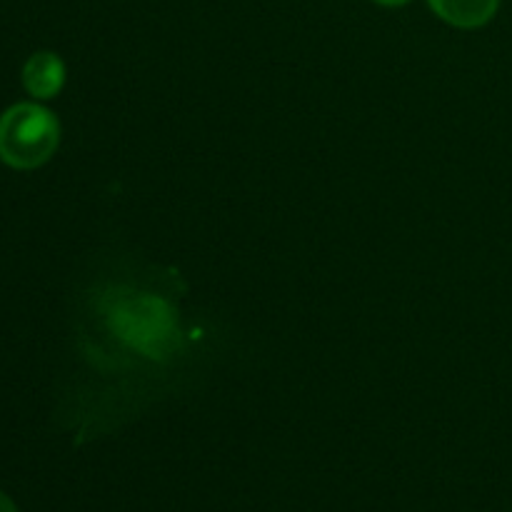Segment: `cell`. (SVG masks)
<instances>
[{"label": "cell", "instance_id": "obj_1", "mask_svg": "<svg viewBox=\"0 0 512 512\" xmlns=\"http://www.w3.org/2000/svg\"><path fill=\"white\" fill-rule=\"evenodd\" d=\"M58 120L35 103H20L0 118V158L13 168H38L55 153Z\"/></svg>", "mask_w": 512, "mask_h": 512}, {"label": "cell", "instance_id": "obj_3", "mask_svg": "<svg viewBox=\"0 0 512 512\" xmlns=\"http://www.w3.org/2000/svg\"><path fill=\"white\" fill-rule=\"evenodd\" d=\"M435 15L455 28H480L498 13L500 0H428Z\"/></svg>", "mask_w": 512, "mask_h": 512}, {"label": "cell", "instance_id": "obj_2", "mask_svg": "<svg viewBox=\"0 0 512 512\" xmlns=\"http://www.w3.org/2000/svg\"><path fill=\"white\" fill-rule=\"evenodd\" d=\"M23 83L35 98H53L65 83L63 60L55 53H35L23 68Z\"/></svg>", "mask_w": 512, "mask_h": 512}, {"label": "cell", "instance_id": "obj_4", "mask_svg": "<svg viewBox=\"0 0 512 512\" xmlns=\"http://www.w3.org/2000/svg\"><path fill=\"white\" fill-rule=\"evenodd\" d=\"M0 512H18V510H15L13 500H10L8 495H3V493H0Z\"/></svg>", "mask_w": 512, "mask_h": 512}, {"label": "cell", "instance_id": "obj_5", "mask_svg": "<svg viewBox=\"0 0 512 512\" xmlns=\"http://www.w3.org/2000/svg\"><path fill=\"white\" fill-rule=\"evenodd\" d=\"M375 3H380V5H388V8H398V5H405V3H410V0H375Z\"/></svg>", "mask_w": 512, "mask_h": 512}]
</instances>
